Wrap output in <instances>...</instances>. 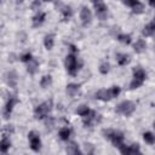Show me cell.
I'll use <instances>...</instances> for the list:
<instances>
[{"label":"cell","mask_w":155,"mask_h":155,"mask_svg":"<svg viewBox=\"0 0 155 155\" xmlns=\"http://www.w3.org/2000/svg\"><path fill=\"white\" fill-rule=\"evenodd\" d=\"M67 153H68V155H82L80 149H79V147L74 142L69 143V145L67 147Z\"/></svg>","instance_id":"obj_14"},{"label":"cell","mask_w":155,"mask_h":155,"mask_svg":"<svg viewBox=\"0 0 155 155\" xmlns=\"http://www.w3.org/2000/svg\"><path fill=\"white\" fill-rule=\"evenodd\" d=\"M153 22H154V23H155V18H154V21H153Z\"/></svg>","instance_id":"obj_43"},{"label":"cell","mask_w":155,"mask_h":155,"mask_svg":"<svg viewBox=\"0 0 155 155\" xmlns=\"http://www.w3.org/2000/svg\"><path fill=\"white\" fill-rule=\"evenodd\" d=\"M31 59H33V57H31V54H30L29 52H28V53H24V54L21 57V61H22V62H28V63H29Z\"/></svg>","instance_id":"obj_31"},{"label":"cell","mask_w":155,"mask_h":155,"mask_svg":"<svg viewBox=\"0 0 155 155\" xmlns=\"http://www.w3.org/2000/svg\"><path fill=\"white\" fill-rule=\"evenodd\" d=\"M61 11H62L63 17H64V19H65V21H67L68 18H70V17H71V15H73V10H71V7H70V6H67V5H62Z\"/></svg>","instance_id":"obj_20"},{"label":"cell","mask_w":155,"mask_h":155,"mask_svg":"<svg viewBox=\"0 0 155 155\" xmlns=\"http://www.w3.org/2000/svg\"><path fill=\"white\" fill-rule=\"evenodd\" d=\"M12 131H13V128L10 127V126H5L4 127V132H12Z\"/></svg>","instance_id":"obj_38"},{"label":"cell","mask_w":155,"mask_h":155,"mask_svg":"<svg viewBox=\"0 0 155 155\" xmlns=\"http://www.w3.org/2000/svg\"><path fill=\"white\" fill-rule=\"evenodd\" d=\"M103 134H104L105 138H110L111 134H113V131H111V130H104V131H103Z\"/></svg>","instance_id":"obj_36"},{"label":"cell","mask_w":155,"mask_h":155,"mask_svg":"<svg viewBox=\"0 0 155 155\" xmlns=\"http://www.w3.org/2000/svg\"><path fill=\"white\" fill-rule=\"evenodd\" d=\"M134 109H136V104L133 102H131V101H124V102H121L116 107L115 111L119 113V114H122V115L128 116V115H131L134 111Z\"/></svg>","instance_id":"obj_3"},{"label":"cell","mask_w":155,"mask_h":155,"mask_svg":"<svg viewBox=\"0 0 155 155\" xmlns=\"http://www.w3.org/2000/svg\"><path fill=\"white\" fill-rule=\"evenodd\" d=\"M45 17H46V15H45L44 12H38V13L33 17V27H34V28L40 27V25L44 23Z\"/></svg>","instance_id":"obj_13"},{"label":"cell","mask_w":155,"mask_h":155,"mask_svg":"<svg viewBox=\"0 0 155 155\" xmlns=\"http://www.w3.org/2000/svg\"><path fill=\"white\" fill-rule=\"evenodd\" d=\"M153 127H154V128H155V121H154V124H153Z\"/></svg>","instance_id":"obj_41"},{"label":"cell","mask_w":155,"mask_h":155,"mask_svg":"<svg viewBox=\"0 0 155 155\" xmlns=\"http://www.w3.org/2000/svg\"><path fill=\"white\" fill-rule=\"evenodd\" d=\"M82 64V62L80 61L78 63V59L75 58L74 54H68L65 57V68H67V71L70 74V75H76L78 73V69L80 68V65Z\"/></svg>","instance_id":"obj_1"},{"label":"cell","mask_w":155,"mask_h":155,"mask_svg":"<svg viewBox=\"0 0 155 155\" xmlns=\"http://www.w3.org/2000/svg\"><path fill=\"white\" fill-rule=\"evenodd\" d=\"M109 68H110L109 63H108V62H103V63L99 65V71H101L102 74H107V73L109 71Z\"/></svg>","instance_id":"obj_29"},{"label":"cell","mask_w":155,"mask_h":155,"mask_svg":"<svg viewBox=\"0 0 155 155\" xmlns=\"http://www.w3.org/2000/svg\"><path fill=\"white\" fill-rule=\"evenodd\" d=\"M130 148H131V151H132V154H134V155H136L137 153H139V145H138L137 143L132 144Z\"/></svg>","instance_id":"obj_33"},{"label":"cell","mask_w":155,"mask_h":155,"mask_svg":"<svg viewBox=\"0 0 155 155\" xmlns=\"http://www.w3.org/2000/svg\"><path fill=\"white\" fill-rule=\"evenodd\" d=\"M116 61L119 63V65H125L130 62V56L126 53H117L116 54Z\"/></svg>","instance_id":"obj_18"},{"label":"cell","mask_w":155,"mask_h":155,"mask_svg":"<svg viewBox=\"0 0 155 155\" xmlns=\"http://www.w3.org/2000/svg\"><path fill=\"white\" fill-rule=\"evenodd\" d=\"M28 138H29V142H30L31 150L39 151L40 150V147H41V140H40L39 134L36 132H34V131H30L29 134H28Z\"/></svg>","instance_id":"obj_6"},{"label":"cell","mask_w":155,"mask_h":155,"mask_svg":"<svg viewBox=\"0 0 155 155\" xmlns=\"http://www.w3.org/2000/svg\"><path fill=\"white\" fill-rule=\"evenodd\" d=\"M145 80V71L142 68H134L133 69V80L130 84L131 88H137L139 86H142V84Z\"/></svg>","instance_id":"obj_2"},{"label":"cell","mask_w":155,"mask_h":155,"mask_svg":"<svg viewBox=\"0 0 155 155\" xmlns=\"http://www.w3.org/2000/svg\"><path fill=\"white\" fill-rule=\"evenodd\" d=\"M117 40H119L120 42H122V44H126V45L131 44V36H130L128 34H120V35L117 36Z\"/></svg>","instance_id":"obj_27"},{"label":"cell","mask_w":155,"mask_h":155,"mask_svg":"<svg viewBox=\"0 0 155 155\" xmlns=\"http://www.w3.org/2000/svg\"><path fill=\"white\" fill-rule=\"evenodd\" d=\"M80 18H81V23L84 27H87L91 21H92V13L90 11V8L87 6H82L81 11H80Z\"/></svg>","instance_id":"obj_7"},{"label":"cell","mask_w":155,"mask_h":155,"mask_svg":"<svg viewBox=\"0 0 155 155\" xmlns=\"http://www.w3.org/2000/svg\"><path fill=\"white\" fill-rule=\"evenodd\" d=\"M69 136H70V130L68 127H63L59 130V137L62 140H68Z\"/></svg>","instance_id":"obj_24"},{"label":"cell","mask_w":155,"mask_h":155,"mask_svg":"<svg viewBox=\"0 0 155 155\" xmlns=\"http://www.w3.org/2000/svg\"><path fill=\"white\" fill-rule=\"evenodd\" d=\"M120 151H121V155H132L131 148L127 145H124V144L120 147Z\"/></svg>","instance_id":"obj_30"},{"label":"cell","mask_w":155,"mask_h":155,"mask_svg":"<svg viewBox=\"0 0 155 155\" xmlns=\"http://www.w3.org/2000/svg\"><path fill=\"white\" fill-rule=\"evenodd\" d=\"M111 139V143L115 145V147H121L122 145V140H124V134L119 131H113V134L110 137Z\"/></svg>","instance_id":"obj_9"},{"label":"cell","mask_w":155,"mask_h":155,"mask_svg":"<svg viewBox=\"0 0 155 155\" xmlns=\"http://www.w3.org/2000/svg\"><path fill=\"white\" fill-rule=\"evenodd\" d=\"M16 103H17V98H16L15 96H11L10 99L7 101L6 105H5L4 111H2V115H4L5 119H8V117H10V114H11V111H12V108H13V105H15Z\"/></svg>","instance_id":"obj_8"},{"label":"cell","mask_w":155,"mask_h":155,"mask_svg":"<svg viewBox=\"0 0 155 155\" xmlns=\"http://www.w3.org/2000/svg\"><path fill=\"white\" fill-rule=\"evenodd\" d=\"M38 67H39L38 61L33 58V59L28 63V65H27V70H28V73H29V74H35V73H36V70H38Z\"/></svg>","instance_id":"obj_19"},{"label":"cell","mask_w":155,"mask_h":155,"mask_svg":"<svg viewBox=\"0 0 155 155\" xmlns=\"http://www.w3.org/2000/svg\"><path fill=\"white\" fill-rule=\"evenodd\" d=\"M0 145H1V147H0L1 151L5 154V153L7 151V149L10 148V145H11V142H10V140L4 136V137H2V139H1V144H0Z\"/></svg>","instance_id":"obj_25"},{"label":"cell","mask_w":155,"mask_h":155,"mask_svg":"<svg viewBox=\"0 0 155 155\" xmlns=\"http://www.w3.org/2000/svg\"><path fill=\"white\" fill-rule=\"evenodd\" d=\"M145 47H147V44H145V41L142 40V39L137 40L136 44L133 45V50H134L137 53H142V52H144V51H145Z\"/></svg>","instance_id":"obj_15"},{"label":"cell","mask_w":155,"mask_h":155,"mask_svg":"<svg viewBox=\"0 0 155 155\" xmlns=\"http://www.w3.org/2000/svg\"><path fill=\"white\" fill-rule=\"evenodd\" d=\"M137 2H138L137 0H125V1H124V4H125L126 6H131V7H133Z\"/></svg>","instance_id":"obj_35"},{"label":"cell","mask_w":155,"mask_h":155,"mask_svg":"<svg viewBox=\"0 0 155 155\" xmlns=\"http://www.w3.org/2000/svg\"><path fill=\"white\" fill-rule=\"evenodd\" d=\"M136 155H142V154H140V153H137V154H136Z\"/></svg>","instance_id":"obj_42"},{"label":"cell","mask_w":155,"mask_h":155,"mask_svg":"<svg viewBox=\"0 0 155 155\" xmlns=\"http://www.w3.org/2000/svg\"><path fill=\"white\" fill-rule=\"evenodd\" d=\"M90 111H91V110L88 109L87 105H80V107H78V109L75 110L76 114H79L80 116H84V117L87 116V115L90 114Z\"/></svg>","instance_id":"obj_22"},{"label":"cell","mask_w":155,"mask_h":155,"mask_svg":"<svg viewBox=\"0 0 155 155\" xmlns=\"http://www.w3.org/2000/svg\"><path fill=\"white\" fill-rule=\"evenodd\" d=\"M53 35L52 34H48V35H46L45 36V39H44V45H45V47L47 48V50H51L52 47H53Z\"/></svg>","instance_id":"obj_21"},{"label":"cell","mask_w":155,"mask_h":155,"mask_svg":"<svg viewBox=\"0 0 155 155\" xmlns=\"http://www.w3.org/2000/svg\"><path fill=\"white\" fill-rule=\"evenodd\" d=\"M51 109H52V101H46V102H44L42 104H40V105H38V107L35 108V110H34L35 117H36V119H44V117L51 111Z\"/></svg>","instance_id":"obj_4"},{"label":"cell","mask_w":155,"mask_h":155,"mask_svg":"<svg viewBox=\"0 0 155 155\" xmlns=\"http://www.w3.org/2000/svg\"><path fill=\"white\" fill-rule=\"evenodd\" d=\"M40 5H41L40 1H34V2L31 4V8H33V10H36L38 7H40Z\"/></svg>","instance_id":"obj_37"},{"label":"cell","mask_w":155,"mask_h":155,"mask_svg":"<svg viewBox=\"0 0 155 155\" xmlns=\"http://www.w3.org/2000/svg\"><path fill=\"white\" fill-rule=\"evenodd\" d=\"M51 84H52V78H51L50 75H45V76H42V79H41V81H40V85H41L42 88L48 87Z\"/></svg>","instance_id":"obj_23"},{"label":"cell","mask_w":155,"mask_h":155,"mask_svg":"<svg viewBox=\"0 0 155 155\" xmlns=\"http://www.w3.org/2000/svg\"><path fill=\"white\" fill-rule=\"evenodd\" d=\"M149 4H150V6H153V7H155V1H153V0H150V1H149Z\"/></svg>","instance_id":"obj_39"},{"label":"cell","mask_w":155,"mask_h":155,"mask_svg":"<svg viewBox=\"0 0 155 155\" xmlns=\"http://www.w3.org/2000/svg\"><path fill=\"white\" fill-rule=\"evenodd\" d=\"M5 79H6V82L10 87H16L17 86V74L15 71H8L6 73L5 75Z\"/></svg>","instance_id":"obj_11"},{"label":"cell","mask_w":155,"mask_h":155,"mask_svg":"<svg viewBox=\"0 0 155 155\" xmlns=\"http://www.w3.org/2000/svg\"><path fill=\"white\" fill-rule=\"evenodd\" d=\"M52 127H53V119L52 117H48L46 120V128L47 130H52Z\"/></svg>","instance_id":"obj_34"},{"label":"cell","mask_w":155,"mask_h":155,"mask_svg":"<svg viewBox=\"0 0 155 155\" xmlns=\"http://www.w3.org/2000/svg\"><path fill=\"white\" fill-rule=\"evenodd\" d=\"M87 155H93V153H92V151H90V153H88Z\"/></svg>","instance_id":"obj_40"},{"label":"cell","mask_w":155,"mask_h":155,"mask_svg":"<svg viewBox=\"0 0 155 155\" xmlns=\"http://www.w3.org/2000/svg\"><path fill=\"white\" fill-rule=\"evenodd\" d=\"M143 138H144V140H145L147 143H149V144H154V143H155V136H154L151 132H145V133L143 134Z\"/></svg>","instance_id":"obj_26"},{"label":"cell","mask_w":155,"mask_h":155,"mask_svg":"<svg viewBox=\"0 0 155 155\" xmlns=\"http://www.w3.org/2000/svg\"><path fill=\"white\" fill-rule=\"evenodd\" d=\"M97 116H98V115H97L96 111H90V114L84 117V125H85L86 127H91V126L93 125V122L97 120Z\"/></svg>","instance_id":"obj_12"},{"label":"cell","mask_w":155,"mask_h":155,"mask_svg":"<svg viewBox=\"0 0 155 155\" xmlns=\"http://www.w3.org/2000/svg\"><path fill=\"white\" fill-rule=\"evenodd\" d=\"M143 10H144V5H143L142 2H139V1L132 7V12H133V13H142Z\"/></svg>","instance_id":"obj_28"},{"label":"cell","mask_w":155,"mask_h":155,"mask_svg":"<svg viewBox=\"0 0 155 155\" xmlns=\"http://www.w3.org/2000/svg\"><path fill=\"white\" fill-rule=\"evenodd\" d=\"M154 33H155V23H154V22L147 24V25L143 28V31H142V34H143L144 36H150V35H153Z\"/></svg>","instance_id":"obj_17"},{"label":"cell","mask_w":155,"mask_h":155,"mask_svg":"<svg viewBox=\"0 0 155 155\" xmlns=\"http://www.w3.org/2000/svg\"><path fill=\"white\" fill-rule=\"evenodd\" d=\"M79 88H80V85H78V84H69V85H67L65 91H67V93L70 97H73V96H75L79 92Z\"/></svg>","instance_id":"obj_16"},{"label":"cell","mask_w":155,"mask_h":155,"mask_svg":"<svg viewBox=\"0 0 155 155\" xmlns=\"http://www.w3.org/2000/svg\"><path fill=\"white\" fill-rule=\"evenodd\" d=\"M93 6L96 8V13L99 17V19H105L108 15V7L103 1H93Z\"/></svg>","instance_id":"obj_5"},{"label":"cell","mask_w":155,"mask_h":155,"mask_svg":"<svg viewBox=\"0 0 155 155\" xmlns=\"http://www.w3.org/2000/svg\"><path fill=\"white\" fill-rule=\"evenodd\" d=\"M110 91H111L113 98H114V97H117L119 93H120V87H119V86H113V87L110 88Z\"/></svg>","instance_id":"obj_32"},{"label":"cell","mask_w":155,"mask_h":155,"mask_svg":"<svg viewBox=\"0 0 155 155\" xmlns=\"http://www.w3.org/2000/svg\"><path fill=\"white\" fill-rule=\"evenodd\" d=\"M96 98L97 99H101V101H110L113 98V94H111V91L110 88L109 90H99L97 93H96Z\"/></svg>","instance_id":"obj_10"}]
</instances>
